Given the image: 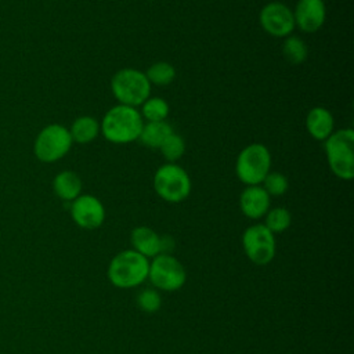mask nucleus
<instances>
[{"label":"nucleus","mask_w":354,"mask_h":354,"mask_svg":"<svg viewBox=\"0 0 354 354\" xmlns=\"http://www.w3.org/2000/svg\"><path fill=\"white\" fill-rule=\"evenodd\" d=\"M137 306L140 307V310H142L144 313L148 314H153L156 311L160 310L162 306V297L158 292V289H142L138 295H137Z\"/></svg>","instance_id":"obj_25"},{"label":"nucleus","mask_w":354,"mask_h":354,"mask_svg":"<svg viewBox=\"0 0 354 354\" xmlns=\"http://www.w3.org/2000/svg\"><path fill=\"white\" fill-rule=\"evenodd\" d=\"M111 90L119 104L137 108L151 95V83L145 72L136 68H123L112 76Z\"/></svg>","instance_id":"obj_4"},{"label":"nucleus","mask_w":354,"mask_h":354,"mask_svg":"<svg viewBox=\"0 0 354 354\" xmlns=\"http://www.w3.org/2000/svg\"><path fill=\"white\" fill-rule=\"evenodd\" d=\"M173 127L166 120L162 122H145L142 124L138 141L144 144L148 148H158L162 145V142L173 133Z\"/></svg>","instance_id":"obj_17"},{"label":"nucleus","mask_w":354,"mask_h":354,"mask_svg":"<svg viewBox=\"0 0 354 354\" xmlns=\"http://www.w3.org/2000/svg\"><path fill=\"white\" fill-rule=\"evenodd\" d=\"M53 189L59 199L72 202L82 194V180L75 171L62 170L54 177Z\"/></svg>","instance_id":"obj_16"},{"label":"nucleus","mask_w":354,"mask_h":354,"mask_svg":"<svg viewBox=\"0 0 354 354\" xmlns=\"http://www.w3.org/2000/svg\"><path fill=\"white\" fill-rule=\"evenodd\" d=\"M159 151L162 153V156L169 162V163H176V160H178L184 152H185V140L177 134V133H171L159 147Z\"/></svg>","instance_id":"obj_23"},{"label":"nucleus","mask_w":354,"mask_h":354,"mask_svg":"<svg viewBox=\"0 0 354 354\" xmlns=\"http://www.w3.org/2000/svg\"><path fill=\"white\" fill-rule=\"evenodd\" d=\"M292 11L295 26L306 33L319 30L326 19V6L324 0H299Z\"/></svg>","instance_id":"obj_12"},{"label":"nucleus","mask_w":354,"mask_h":354,"mask_svg":"<svg viewBox=\"0 0 354 354\" xmlns=\"http://www.w3.org/2000/svg\"><path fill=\"white\" fill-rule=\"evenodd\" d=\"M149 260L133 249L116 253L109 261L106 277L109 282L120 289H130L148 279Z\"/></svg>","instance_id":"obj_2"},{"label":"nucleus","mask_w":354,"mask_h":354,"mask_svg":"<svg viewBox=\"0 0 354 354\" xmlns=\"http://www.w3.org/2000/svg\"><path fill=\"white\" fill-rule=\"evenodd\" d=\"M259 22L263 30L274 37L290 36L296 28L293 11L281 1L267 3L260 10Z\"/></svg>","instance_id":"obj_10"},{"label":"nucleus","mask_w":354,"mask_h":354,"mask_svg":"<svg viewBox=\"0 0 354 354\" xmlns=\"http://www.w3.org/2000/svg\"><path fill=\"white\" fill-rule=\"evenodd\" d=\"M271 196L261 185H246L239 195V209L243 216L259 220L266 216L270 209Z\"/></svg>","instance_id":"obj_13"},{"label":"nucleus","mask_w":354,"mask_h":354,"mask_svg":"<svg viewBox=\"0 0 354 354\" xmlns=\"http://www.w3.org/2000/svg\"><path fill=\"white\" fill-rule=\"evenodd\" d=\"M266 221L263 223L274 235L275 234H281L285 230H288L290 227L292 223V214L288 209L285 207H274V209H268V212L266 213Z\"/></svg>","instance_id":"obj_22"},{"label":"nucleus","mask_w":354,"mask_h":354,"mask_svg":"<svg viewBox=\"0 0 354 354\" xmlns=\"http://www.w3.org/2000/svg\"><path fill=\"white\" fill-rule=\"evenodd\" d=\"M271 171V153L264 144L246 145L236 156L235 173L245 185H261L264 177Z\"/></svg>","instance_id":"obj_5"},{"label":"nucleus","mask_w":354,"mask_h":354,"mask_svg":"<svg viewBox=\"0 0 354 354\" xmlns=\"http://www.w3.org/2000/svg\"><path fill=\"white\" fill-rule=\"evenodd\" d=\"M148 82L155 86H167L176 77V69L170 62L158 61L153 62L145 72Z\"/></svg>","instance_id":"obj_21"},{"label":"nucleus","mask_w":354,"mask_h":354,"mask_svg":"<svg viewBox=\"0 0 354 354\" xmlns=\"http://www.w3.org/2000/svg\"><path fill=\"white\" fill-rule=\"evenodd\" d=\"M242 248L252 263L266 266L272 261L277 252L275 235L264 224H252L243 231Z\"/></svg>","instance_id":"obj_9"},{"label":"nucleus","mask_w":354,"mask_h":354,"mask_svg":"<svg viewBox=\"0 0 354 354\" xmlns=\"http://www.w3.org/2000/svg\"><path fill=\"white\" fill-rule=\"evenodd\" d=\"M72 144L69 129L59 123H51L39 131L33 144V152L40 162L54 163L69 152Z\"/></svg>","instance_id":"obj_7"},{"label":"nucleus","mask_w":354,"mask_h":354,"mask_svg":"<svg viewBox=\"0 0 354 354\" xmlns=\"http://www.w3.org/2000/svg\"><path fill=\"white\" fill-rule=\"evenodd\" d=\"M73 142L88 144L94 141L100 134V122L88 115L79 116L73 120L69 129Z\"/></svg>","instance_id":"obj_18"},{"label":"nucleus","mask_w":354,"mask_h":354,"mask_svg":"<svg viewBox=\"0 0 354 354\" xmlns=\"http://www.w3.org/2000/svg\"><path fill=\"white\" fill-rule=\"evenodd\" d=\"M148 279L159 290L176 292L184 286L187 271L177 257L169 253H160L149 261Z\"/></svg>","instance_id":"obj_8"},{"label":"nucleus","mask_w":354,"mask_h":354,"mask_svg":"<svg viewBox=\"0 0 354 354\" xmlns=\"http://www.w3.org/2000/svg\"><path fill=\"white\" fill-rule=\"evenodd\" d=\"M130 242L133 245V250L138 252L147 259H153L162 253V235H159L151 227H136L130 234Z\"/></svg>","instance_id":"obj_14"},{"label":"nucleus","mask_w":354,"mask_h":354,"mask_svg":"<svg viewBox=\"0 0 354 354\" xmlns=\"http://www.w3.org/2000/svg\"><path fill=\"white\" fill-rule=\"evenodd\" d=\"M282 54L289 64L300 65L308 57V47L304 40L297 36H286L282 43Z\"/></svg>","instance_id":"obj_20"},{"label":"nucleus","mask_w":354,"mask_h":354,"mask_svg":"<svg viewBox=\"0 0 354 354\" xmlns=\"http://www.w3.org/2000/svg\"><path fill=\"white\" fill-rule=\"evenodd\" d=\"M326 162L330 171L342 180L354 177V131L340 129L324 141Z\"/></svg>","instance_id":"obj_3"},{"label":"nucleus","mask_w":354,"mask_h":354,"mask_svg":"<svg viewBox=\"0 0 354 354\" xmlns=\"http://www.w3.org/2000/svg\"><path fill=\"white\" fill-rule=\"evenodd\" d=\"M141 116L145 122H162L166 120L169 115V104L166 100L160 97H148L141 105H140Z\"/></svg>","instance_id":"obj_19"},{"label":"nucleus","mask_w":354,"mask_h":354,"mask_svg":"<svg viewBox=\"0 0 354 354\" xmlns=\"http://www.w3.org/2000/svg\"><path fill=\"white\" fill-rule=\"evenodd\" d=\"M144 124V119L137 108L115 105L106 111L101 123L100 133L112 144H130L137 141Z\"/></svg>","instance_id":"obj_1"},{"label":"nucleus","mask_w":354,"mask_h":354,"mask_svg":"<svg viewBox=\"0 0 354 354\" xmlns=\"http://www.w3.org/2000/svg\"><path fill=\"white\" fill-rule=\"evenodd\" d=\"M261 187L266 189V192L270 196H281L288 191L289 181H288L286 176L282 174L281 171H270L264 177Z\"/></svg>","instance_id":"obj_24"},{"label":"nucleus","mask_w":354,"mask_h":354,"mask_svg":"<svg viewBox=\"0 0 354 354\" xmlns=\"http://www.w3.org/2000/svg\"><path fill=\"white\" fill-rule=\"evenodd\" d=\"M153 188L158 196L163 201L169 203H180L189 196L192 183L184 167L167 162L155 171Z\"/></svg>","instance_id":"obj_6"},{"label":"nucleus","mask_w":354,"mask_h":354,"mask_svg":"<svg viewBox=\"0 0 354 354\" xmlns=\"http://www.w3.org/2000/svg\"><path fill=\"white\" fill-rule=\"evenodd\" d=\"M71 217L77 227L83 230H95L105 221V207L97 196L80 194L71 202Z\"/></svg>","instance_id":"obj_11"},{"label":"nucleus","mask_w":354,"mask_h":354,"mask_svg":"<svg viewBox=\"0 0 354 354\" xmlns=\"http://www.w3.org/2000/svg\"><path fill=\"white\" fill-rule=\"evenodd\" d=\"M306 129L317 141H325L335 131V119L329 109L314 106L306 116Z\"/></svg>","instance_id":"obj_15"}]
</instances>
